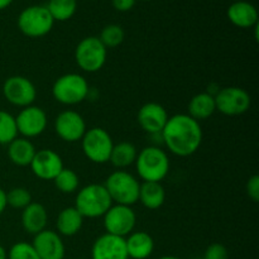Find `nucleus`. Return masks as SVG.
Wrapping results in <instances>:
<instances>
[{
	"label": "nucleus",
	"mask_w": 259,
	"mask_h": 259,
	"mask_svg": "<svg viewBox=\"0 0 259 259\" xmlns=\"http://www.w3.org/2000/svg\"><path fill=\"white\" fill-rule=\"evenodd\" d=\"M162 143L177 157H190L200 149L204 138L200 123L189 114L169 116L161 133Z\"/></svg>",
	"instance_id": "nucleus-1"
},
{
	"label": "nucleus",
	"mask_w": 259,
	"mask_h": 259,
	"mask_svg": "<svg viewBox=\"0 0 259 259\" xmlns=\"http://www.w3.org/2000/svg\"><path fill=\"white\" fill-rule=\"evenodd\" d=\"M136 168L143 182H161L169 174L168 154L157 146H148L138 152Z\"/></svg>",
	"instance_id": "nucleus-2"
},
{
	"label": "nucleus",
	"mask_w": 259,
	"mask_h": 259,
	"mask_svg": "<svg viewBox=\"0 0 259 259\" xmlns=\"http://www.w3.org/2000/svg\"><path fill=\"white\" fill-rule=\"evenodd\" d=\"M113 204V200L104 184H90L83 186L78 190L75 199V207L88 219L103 218Z\"/></svg>",
	"instance_id": "nucleus-3"
},
{
	"label": "nucleus",
	"mask_w": 259,
	"mask_h": 259,
	"mask_svg": "<svg viewBox=\"0 0 259 259\" xmlns=\"http://www.w3.org/2000/svg\"><path fill=\"white\" fill-rule=\"evenodd\" d=\"M90 86L88 80L80 73L70 72L56 78L52 85V96L62 105H78L88 99Z\"/></svg>",
	"instance_id": "nucleus-4"
},
{
	"label": "nucleus",
	"mask_w": 259,
	"mask_h": 259,
	"mask_svg": "<svg viewBox=\"0 0 259 259\" xmlns=\"http://www.w3.org/2000/svg\"><path fill=\"white\" fill-rule=\"evenodd\" d=\"M113 202L119 205L133 206L139 200L141 182L136 176L124 169H116L104 182Z\"/></svg>",
	"instance_id": "nucleus-5"
},
{
	"label": "nucleus",
	"mask_w": 259,
	"mask_h": 259,
	"mask_svg": "<svg viewBox=\"0 0 259 259\" xmlns=\"http://www.w3.org/2000/svg\"><path fill=\"white\" fill-rule=\"evenodd\" d=\"M17 24L25 37L40 38L52 30L55 20L46 5H30L18 15Z\"/></svg>",
	"instance_id": "nucleus-6"
},
{
	"label": "nucleus",
	"mask_w": 259,
	"mask_h": 259,
	"mask_svg": "<svg viewBox=\"0 0 259 259\" xmlns=\"http://www.w3.org/2000/svg\"><path fill=\"white\" fill-rule=\"evenodd\" d=\"M108 60V48L99 37H86L75 48V61L78 67L88 73H95L105 66Z\"/></svg>",
	"instance_id": "nucleus-7"
},
{
	"label": "nucleus",
	"mask_w": 259,
	"mask_h": 259,
	"mask_svg": "<svg viewBox=\"0 0 259 259\" xmlns=\"http://www.w3.org/2000/svg\"><path fill=\"white\" fill-rule=\"evenodd\" d=\"M114 147L113 138L108 131L100 126H94L86 131L81 139V148L89 161L96 164H104L109 162L111 149Z\"/></svg>",
	"instance_id": "nucleus-8"
},
{
	"label": "nucleus",
	"mask_w": 259,
	"mask_h": 259,
	"mask_svg": "<svg viewBox=\"0 0 259 259\" xmlns=\"http://www.w3.org/2000/svg\"><path fill=\"white\" fill-rule=\"evenodd\" d=\"M214 98L217 111L227 116H238L245 114L252 105V98L249 93L238 86L219 89Z\"/></svg>",
	"instance_id": "nucleus-9"
},
{
	"label": "nucleus",
	"mask_w": 259,
	"mask_h": 259,
	"mask_svg": "<svg viewBox=\"0 0 259 259\" xmlns=\"http://www.w3.org/2000/svg\"><path fill=\"white\" fill-rule=\"evenodd\" d=\"M3 95L7 101L18 108H27L34 104L37 99V88L25 76H10L3 83Z\"/></svg>",
	"instance_id": "nucleus-10"
},
{
	"label": "nucleus",
	"mask_w": 259,
	"mask_h": 259,
	"mask_svg": "<svg viewBox=\"0 0 259 259\" xmlns=\"http://www.w3.org/2000/svg\"><path fill=\"white\" fill-rule=\"evenodd\" d=\"M103 223L106 233L126 238L136 229L137 214L132 206L113 204L103 217Z\"/></svg>",
	"instance_id": "nucleus-11"
},
{
	"label": "nucleus",
	"mask_w": 259,
	"mask_h": 259,
	"mask_svg": "<svg viewBox=\"0 0 259 259\" xmlns=\"http://www.w3.org/2000/svg\"><path fill=\"white\" fill-rule=\"evenodd\" d=\"M18 134L23 138H35L45 133L48 124V116L42 108L35 105L23 108L15 116Z\"/></svg>",
	"instance_id": "nucleus-12"
},
{
	"label": "nucleus",
	"mask_w": 259,
	"mask_h": 259,
	"mask_svg": "<svg viewBox=\"0 0 259 259\" xmlns=\"http://www.w3.org/2000/svg\"><path fill=\"white\" fill-rule=\"evenodd\" d=\"M88 131L86 121L80 113L75 110L61 111L55 119V132L62 141L75 143L82 139Z\"/></svg>",
	"instance_id": "nucleus-13"
},
{
	"label": "nucleus",
	"mask_w": 259,
	"mask_h": 259,
	"mask_svg": "<svg viewBox=\"0 0 259 259\" xmlns=\"http://www.w3.org/2000/svg\"><path fill=\"white\" fill-rule=\"evenodd\" d=\"M32 174L43 181H53L65 168L62 157L53 149H39L35 152L32 163L29 164Z\"/></svg>",
	"instance_id": "nucleus-14"
},
{
	"label": "nucleus",
	"mask_w": 259,
	"mask_h": 259,
	"mask_svg": "<svg viewBox=\"0 0 259 259\" xmlns=\"http://www.w3.org/2000/svg\"><path fill=\"white\" fill-rule=\"evenodd\" d=\"M168 118L169 115L164 106L154 101L144 104L137 114V121L139 126L149 136L161 134Z\"/></svg>",
	"instance_id": "nucleus-15"
},
{
	"label": "nucleus",
	"mask_w": 259,
	"mask_h": 259,
	"mask_svg": "<svg viewBox=\"0 0 259 259\" xmlns=\"http://www.w3.org/2000/svg\"><path fill=\"white\" fill-rule=\"evenodd\" d=\"M32 245L40 259H63L66 247L62 237L55 230L45 229L34 235Z\"/></svg>",
	"instance_id": "nucleus-16"
},
{
	"label": "nucleus",
	"mask_w": 259,
	"mask_h": 259,
	"mask_svg": "<svg viewBox=\"0 0 259 259\" xmlns=\"http://www.w3.org/2000/svg\"><path fill=\"white\" fill-rule=\"evenodd\" d=\"M91 259H129L125 238L109 233L100 235L91 248Z\"/></svg>",
	"instance_id": "nucleus-17"
},
{
	"label": "nucleus",
	"mask_w": 259,
	"mask_h": 259,
	"mask_svg": "<svg viewBox=\"0 0 259 259\" xmlns=\"http://www.w3.org/2000/svg\"><path fill=\"white\" fill-rule=\"evenodd\" d=\"M228 19L238 28H253L258 24V10L247 0L234 2L228 8Z\"/></svg>",
	"instance_id": "nucleus-18"
},
{
	"label": "nucleus",
	"mask_w": 259,
	"mask_h": 259,
	"mask_svg": "<svg viewBox=\"0 0 259 259\" xmlns=\"http://www.w3.org/2000/svg\"><path fill=\"white\" fill-rule=\"evenodd\" d=\"M22 222L23 229L29 234L35 235L42 230L47 229L48 223V211L45 205L40 202H30L27 207L22 210Z\"/></svg>",
	"instance_id": "nucleus-19"
},
{
	"label": "nucleus",
	"mask_w": 259,
	"mask_h": 259,
	"mask_svg": "<svg viewBox=\"0 0 259 259\" xmlns=\"http://www.w3.org/2000/svg\"><path fill=\"white\" fill-rule=\"evenodd\" d=\"M126 252L131 259H147L154 250V240L147 232H132L125 238Z\"/></svg>",
	"instance_id": "nucleus-20"
},
{
	"label": "nucleus",
	"mask_w": 259,
	"mask_h": 259,
	"mask_svg": "<svg viewBox=\"0 0 259 259\" xmlns=\"http://www.w3.org/2000/svg\"><path fill=\"white\" fill-rule=\"evenodd\" d=\"M7 152L8 157H9L10 162L13 164L19 167H29L33 158H34L37 149H35L34 144L32 143L30 139L18 137V138H15L14 141L8 144Z\"/></svg>",
	"instance_id": "nucleus-21"
},
{
	"label": "nucleus",
	"mask_w": 259,
	"mask_h": 259,
	"mask_svg": "<svg viewBox=\"0 0 259 259\" xmlns=\"http://www.w3.org/2000/svg\"><path fill=\"white\" fill-rule=\"evenodd\" d=\"M85 218L77 211L75 206L65 207L60 211L56 219V228L61 237H73L78 234L83 225Z\"/></svg>",
	"instance_id": "nucleus-22"
},
{
	"label": "nucleus",
	"mask_w": 259,
	"mask_h": 259,
	"mask_svg": "<svg viewBox=\"0 0 259 259\" xmlns=\"http://www.w3.org/2000/svg\"><path fill=\"white\" fill-rule=\"evenodd\" d=\"M217 111V105H215V98L209 91L206 93H199L190 100L189 106H187V114L192 119L200 123L201 120L211 118Z\"/></svg>",
	"instance_id": "nucleus-23"
},
{
	"label": "nucleus",
	"mask_w": 259,
	"mask_h": 259,
	"mask_svg": "<svg viewBox=\"0 0 259 259\" xmlns=\"http://www.w3.org/2000/svg\"><path fill=\"white\" fill-rule=\"evenodd\" d=\"M139 202L148 210H157L166 201V190L161 182H143L139 190Z\"/></svg>",
	"instance_id": "nucleus-24"
},
{
	"label": "nucleus",
	"mask_w": 259,
	"mask_h": 259,
	"mask_svg": "<svg viewBox=\"0 0 259 259\" xmlns=\"http://www.w3.org/2000/svg\"><path fill=\"white\" fill-rule=\"evenodd\" d=\"M137 156H138L137 147L133 143H131V142L123 141L114 144L109 162L116 169H124L136 163Z\"/></svg>",
	"instance_id": "nucleus-25"
},
{
	"label": "nucleus",
	"mask_w": 259,
	"mask_h": 259,
	"mask_svg": "<svg viewBox=\"0 0 259 259\" xmlns=\"http://www.w3.org/2000/svg\"><path fill=\"white\" fill-rule=\"evenodd\" d=\"M46 7L55 22H66L75 15L77 0H50Z\"/></svg>",
	"instance_id": "nucleus-26"
},
{
	"label": "nucleus",
	"mask_w": 259,
	"mask_h": 259,
	"mask_svg": "<svg viewBox=\"0 0 259 259\" xmlns=\"http://www.w3.org/2000/svg\"><path fill=\"white\" fill-rule=\"evenodd\" d=\"M56 189L62 194H73L80 186V177L73 169L63 168L53 180Z\"/></svg>",
	"instance_id": "nucleus-27"
},
{
	"label": "nucleus",
	"mask_w": 259,
	"mask_h": 259,
	"mask_svg": "<svg viewBox=\"0 0 259 259\" xmlns=\"http://www.w3.org/2000/svg\"><path fill=\"white\" fill-rule=\"evenodd\" d=\"M15 116L5 110H0V146H8L18 138Z\"/></svg>",
	"instance_id": "nucleus-28"
},
{
	"label": "nucleus",
	"mask_w": 259,
	"mask_h": 259,
	"mask_svg": "<svg viewBox=\"0 0 259 259\" xmlns=\"http://www.w3.org/2000/svg\"><path fill=\"white\" fill-rule=\"evenodd\" d=\"M124 38H125V33L120 25L108 24L103 28L99 39L106 48H115L124 42Z\"/></svg>",
	"instance_id": "nucleus-29"
},
{
	"label": "nucleus",
	"mask_w": 259,
	"mask_h": 259,
	"mask_svg": "<svg viewBox=\"0 0 259 259\" xmlns=\"http://www.w3.org/2000/svg\"><path fill=\"white\" fill-rule=\"evenodd\" d=\"M8 206L23 210L32 202V194L25 187H14L7 192Z\"/></svg>",
	"instance_id": "nucleus-30"
},
{
	"label": "nucleus",
	"mask_w": 259,
	"mask_h": 259,
	"mask_svg": "<svg viewBox=\"0 0 259 259\" xmlns=\"http://www.w3.org/2000/svg\"><path fill=\"white\" fill-rule=\"evenodd\" d=\"M7 259H40L32 243L17 242L7 252Z\"/></svg>",
	"instance_id": "nucleus-31"
},
{
	"label": "nucleus",
	"mask_w": 259,
	"mask_h": 259,
	"mask_svg": "<svg viewBox=\"0 0 259 259\" xmlns=\"http://www.w3.org/2000/svg\"><path fill=\"white\" fill-rule=\"evenodd\" d=\"M204 259H229V250L220 243H212L206 248Z\"/></svg>",
	"instance_id": "nucleus-32"
},
{
	"label": "nucleus",
	"mask_w": 259,
	"mask_h": 259,
	"mask_svg": "<svg viewBox=\"0 0 259 259\" xmlns=\"http://www.w3.org/2000/svg\"><path fill=\"white\" fill-rule=\"evenodd\" d=\"M245 191H247L248 197L252 200L253 202L259 201V176L258 175H253L249 177L245 185Z\"/></svg>",
	"instance_id": "nucleus-33"
},
{
	"label": "nucleus",
	"mask_w": 259,
	"mask_h": 259,
	"mask_svg": "<svg viewBox=\"0 0 259 259\" xmlns=\"http://www.w3.org/2000/svg\"><path fill=\"white\" fill-rule=\"evenodd\" d=\"M137 0H111L114 9L118 12H129L134 8Z\"/></svg>",
	"instance_id": "nucleus-34"
},
{
	"label": "nucleus",
	"mask_w": 259,
	"mask_h": 259,
	"mask_svg": "<svg viewBox=\"0 0 259 259\" xmlns=\"http://www.w3.org/2000/svg\"><path fill=\"white\" fill-rule=\"evenodd\" d=\"M8 207V200H7V191L0 189V215L4 214V211Z\"/></svg>",
	"instance_id": "nucleus-35"
},
{
	"label": "nucleus",
	"mask_w": 259,
	"mask_h": 259,
	"mask_svg": "<svg viewBox=\"0 0 259 259\" xmlns=\"http://www.w3.org/2000/svg\"><path fill=\"white\" fill-rule=\"evenodd\" d=\"M14 2V0H0V10L7 9L8 7H10V4Z\"/></svg>",
	"instance_id": "nucleus-36"
},
{
	"label": "nucleus",
	"mask_w": 259,
	"mask_h": 259,
	"mask_svg": "<svg viewBox=\"0 0 259 259\" xmlns=\"http://www.w3.org/2000/svg\"><path fill=\"white\" fill-rule=\"evenodd\" d=\"M0 259H7V250L0 244Z\"/></svg>",
	"instance_id": "nucleus-37"
},
{
	"label": "nucleus",
	"mask_w": 259,
	"mask_h": 259,
	"mask_svg": "<svg viewBox=\"0 0 259 259\" xmlns=\"http://www.w3.org/2000/svg\"><path fill=\"white\" fill-rule=\"evenodd\" d=\"M158 259H181L179 257H175V255H163V257L158 258Z\"/></svg>",
	"instance_id": "nucleus-38"
},
{
	"label": "nucleus",
	"mask_w": 259,
	"mask_h": 259,
	"mask_svg": "<svg viewBox=\"0 0 259 259\" xmlns=\"http://www.w3.org/2000/svg\"><path fill=\"white\" fill-rule=\"evenodd\" d=\"M142 2H152V0H142Z\"/></svg>",
	"instance_id": "nucleus-39"
},
{
	"label": "nucleus",
	"mask_w": 259,
	"mask_h": 259,
	"mask_svg": "<svg viewBox=\"0 0 259 259\" xmlns=\"http://www.w3.org/2000/svg\"><path fill=\"white\" fill-rule=\"evenodd\" d=\"M234 2H239V0H234Z\"/></svg>",
	"instance_id": "nucleus-40"
},
{
	"label": "nucleus",
	"mask_w": 259,
	"mask_h": 259,
	"mask_svg": "<svg viewBox=\"0 0 259 259\" xmlns=\"http://www.w3.org/2000/svg\"><path fill=\"white\" fill-rule=\"evenodd\" d=\"M197 259H204V258H197Z\"/></svg>",
	"instance_id": "nucleus-41"
}]
</instances>
